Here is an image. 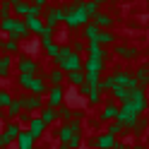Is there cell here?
<instances>
[{
	"mask_svg": "<svg viewBox=\"0 0 149 149\" xmlns=\"http://www.w3.org/2000/svg\"><path fill=\"white\" fill-rule=\"evenodd\" d=\"M91 19V17L87 15L84 10V0H72V5L65 7V17H63V22L68 29H82L87 22Z\"/></svg>",
	"mask_w": 149,
	"mask_h": 149,
	"instance_id": "obj_1",
	"label": "cell"
},
{
	"mask_svg": "<svg viewBox=\"0 0 149 149\" xmlns=\"http://www.w3.org/2000/svg\"><path fill=\"white\" fill-rule=\"evenodd\" d=\"M82 55H77V53H72V48L68 43L65 46H58V53H55V58H53V63H55V68L58 70H63V72H72V70H82Z\"/></svg>",
	"mask_w": 149,
	"mask_h": 149,
	"instance_id": "obj_2",
	"label": "cell"
},
{
	"mask_svg": "<svg viewBox=\"0 0 149 149\" xmlns=\"http://www.w3.org/2000/svg\"><path fill=\"white\" fill-rule=\"evenodd\" d=\"M17 84H19L26 94H36V96H43L48 84H46L43 74H17Z\"/></svg>",
	"mask_w": 149,
	"mask_h": 149,
	"instance_id": "obj_3",
	"label": "cell"
},
{
	"mask_svg": "<svg viewBox=\"0 0 149 149\" xmlns=\"http://www.w3.org/2000/svg\"><path fill=\"white\" fill-rule=\"evenodd\" d=\"M120 104H123V101H120ZM125 104H127L130 108H132L137 116H142L144 111H147V89H142V87H135L132 91H130V96L125 99Z\"/></svg>",
	"mask_w": 149,
	"mask_h": 149,
	"instance_id": "obj_4",
	"label": "cell"
},
{
	"mask_svg": "<svg viewBox=\"0 0 149 149\" xmlns=\"http://www.w3.org/2000/svg\"><path fill=\"white\" fill-rule=\"evenodd\" d=\"M43 24L46 26H51V29H55L60 22H63V17H65V5H55V7H43Z\"/></svg>",
	"mask_w": 149,
	"mask_h": 149,
	"instance_id": "obj_5",
	"label": "cell"
},
{
	"mask_svg": "<svg viewBox=\"0 0 149 149\" xmlns=\"http://www.w3.org/2000/svg\"><path fill=\"white\" fill-rule=\"evenodd\" d=\"M137 118H139V116H137L135 111H132V108H130V106L125 104V101L118 106V116H116V123H120V125H123L125 130H130V127H132V125L137 123Z\"/></svg>",
	"mask_w": 149,
	"mask_h": 149,
	"instance_id": "obj_6",
	"label": "cell"
},
{
	"mask_svg": "<svg viewBox=\"0 0 149 149\" xmlns=\"http://www.w3.org/2000/svg\"><path fill=\"white\" fill-rule=\"evenodd\" d=\"M113 77V87H127V89H135L137 82L132 77V70H125V68H118L116 72H111Z\"/></svg>",
	"mask_w": 149,
	"mask_h": 149,
	"instance_id": "obj_7",
	"label": "cell"
},
{
	"mask_svg": "<svg viewBox=\"0 0 149 149\" xmlns=\"http://www.w3.org/2000/svg\"><path fill=\"white\" fill-rule=\"evenodd\" d=\"M17 70L22 74H41V65L36 63L31 55H19V58H17Z\"/></svg>",
	"mask_w": 149,
	"mask_h": 149,
	"instance_id": "obj_8",
	"label": "cell"
},
{
	"mask_svg": "<svg viewBox=\"0 0 149 149\" xmlns=\"http://www.w3.org/2000/svg\"><path fill=\"white\" fill-rule=\"evenodd\" d=\"M63 101H65V89H63V84L46 89V106L58 108V106H63Z\"/></svg>",
	"mask_w": 149,
	"mask_h": 149,
	"instance_id": "obj_9",
	"label": "cell"
},
{
	"mask_svg": "<svg viewBox=\"0 0 149 149\" xmlns=\"http://www.w3.org/2000/svg\"><path fill=\"white\" fill-rule=\"evenodd\" d=\"M22 104V111H26V113H34V111H41L43 108V99L36 96V94H24V96H17Z\"/></svg>",
	"mask_w": 149,
	"mask_h": 149,
	"instance_id": "obj_10",
	"label": "cell"
},
{
	"mask_svg": "<svg viewBox=\"0 0 149 149\" xmlns=\"http://www.w3.org/2000/svg\"><path fill=\"white\" fill-rule=\"evenodd\" d=\"M7 36L22 41V39H29L31 34H29V29H26V24H24L22 17H15V15H12V26H10V34H7Z\"/></svg>",
	"mask_w": 149,
	"mask_h": 149,
	"instance_id": "obj_11",
	"label": "cell"
},
{
	"mask_svg": "<svg viewBox=\"0 0 149 149\" xmlns=\"http://www.w3.org/2000/svg\"><path fill=\"white\" fill-rule=\"evenodd\" d=\"M104 70H106V60H101V58L87 55V60H82V72H96V74H101Z\"/></svg>",
	"mask_w": 149,
	"mask_h": 149,
	"instance_id": "obj_12",
	"label": "cell"
},
{
	"mask_svg": "<svg viewBox=\"0 0 149 149\" xmlns=\"http://www.w3.org/2000/svg\"><path fill=\"white\" fill-rule=\"evenodd\" d=\"M116 142H118V137L108 135V132H101V135H96L94 139H91V144H89V147H96V149H113Z\"/></svg>",
	"mask_w": 149,
	"mask_h": 149,
	"instance_id": "obj_13",
	"label": "cell"
},
{
	"mask_svg": "<svg viewBox=\"0 0 149 149\" xmlns=\"http://www.w3.org/2000/svg\"><path fill=\"white\" fill-rule=\"evenodd\" d=\"M113 53L120 55V58H125V60H135V58H139V48H137V46H123V43H116V46H113Z\"/></svg>",
	"mask_w": 149,
	"mask_h": 149,
	"instance_id": "obj_14",
	"label": "cell"
},
{
	"mask_svg": "<svg viewBox=\"0 0 149 149\" xmlns=\"http://www.w3.org/2000/svg\"><path fill=\"white\" fill-rule=\"evenodd\" d=\"M26 132H29V135L34 137V142H36V139H39V137L46 132L43 120H41V118H36V116H31V118H29V123H26Z\"/></svg>",
	"mask_w": 149,
	"mask_h": 149,
	"instance_id": "obj_15",
	"label": "cell"
},
{
	"mask_svg": "<svg viewBox=\"0 0 149 149\" xmlns=\"http://www.w3.org/2000/svg\"><path fill=\"white\" fill-rule=\"evenodd\" d=\"M84 51L91 55V58H101V60H108V51L104 46H99L96 41H84Z\"/></svg>",
	"mask_w": 149,
	"mask_h": 149,
	"instance_id": "obj_16",
	"label": "cell"
},
{
	"mask_svg": "<svg viewBox=\"0 0 149 149\" xmlns=\"http://www.w3.org/2000/svg\"><path fill=\"white\" fill-rule=\"evenodd\" d=\"M132 77H135V82H137V87L147 89V84H149V65L142 63V65H139V68L132 72Z\"/></svg>",
	"mask_w": 149,
	"mask_h": 149,
	"instance_id": "obj_17",
	"label": "cell"
},
{
	"mask_svg": "<svg viewBox=\"0 0 149 149\" xmlns=\"http://www.w3.org/2000/svg\"><path fill=\"white\" fill-rule=\"evenodd\" d=\"M43 79H46V84H48V87H58V84L65 82V72L58 70V68H51L48 74H43Z\"/></svg>",
	"mask_w": 149,
	"mask_h": 149,
	"instance_id": "obj_18",
	"label": "cell"
},
{
	"mask_svg": "<svg viewBox=\"0 0 149 149\" xmlns=\"http://www.w3.org/2000/svg\"><path fill=\"white\" fill-rule=\"evenodd\" d=\"M24 24H26V29H29V34H36V36H39L43 31V26H46L41 17H31V15L24 17Z\"/></svg>",
	"mask_w": 149,
	"mask_h": 149,
	"instance_id": "obj_19",
	"label": "cell"
},
{
	"mask_svg": "<svg viewBox=\"0 0 149 149\" xmlns=\"http://www.w3.org/2000/svg\"><path fill=\"white\" fill-rule=\"evenodd\" d=\"M91 22H94L99 29H111V26L116 24V19H113V17H111V15H106V12H101V10H99L94 17H91Z\"/></svg>",
	"mask_w": 149,
	"mask_h": 149,
	"instance_id": "obj_20",
	"label": "cell"
},
{
	"mask_svg": "<svg viewBox=\"0 0 149 149\" xmlns=\"http://www.w3.org/2000/svg\"><path fill=\"white\" fill-rule=\"evenodd\" d=\"M41 120H43V125L48 127V125H53L55 120H58V108H53V106H46L43 104V108H41V116H39Z\"/></svg>",
	"mask_w": 149,
	"mask_h": 149,
	"instance_id": "obj_21",
	"label": "cell"
},
{
	"mask_svg": "<svg viewBox=\"0 0 149 149\" xmlns=\"http://www.w3.org/2000/svg\"><path fill=\"white\" fill-rule=\"evenodd\" d=\"M17 149H36V144H34V137L26 132V130H19V135H17Z\"/></svg>",
	"mask_w": 149,
	"mask_h": 149,
	"instance_id": "obj_22",
	"label": "cell"
},
{
	"mask_svg": "<svg viewBox=\"0 0 149 149\" xmlns=\"http://www.w3.org/2000/svg\"><path fill=\"white\" fill-rule=\"evenodd\" d=\"M94 41H96L99 46H104V48H106V46H113V43H116V34L111 31V29H99V34H96Z\"/></svg>",
	"mask_w": 149,
	"mask_h": 149,
	"instance_id": "obj_23",
	"label": "cell"
},
{
	"mask_svg": "<svg viewBox=\"0 0 149 149\" xmlns=\"http://www.w3.org/2000/svg\"><path fill=\"white\" fill-rule=\"evenodd\" d=\"M0 51L7 53V55H17V53H19V41L12 39V36H7L5 41H0Z\"/></svg>",
	"mask_w": 149,
	"mask_h": 149,
	"instance_id": "obj_24",
	"label": "cell"
},
{
	"mask_svg": "<svg viewBox=\"0 0 149 149\" xmlns=\"http://www.w3.org/2000/svg\"><path fill=\"white\" fill-rule=\"evenodd\" d=\"M12 63H15V55H7V53L0 55V77H10Z\"/></svg>",
	"mask_w": 149,
	"mask_h": 149,
	"instance_id": "obj_25",
	"label": "cell"
},
{
	"mask_svg": "<svg viewBox=\"0 0 149 149\" xmlns=\"http://www.w3.org/2000/svg\"><path fill=\"white\" fill-rule=\"evenodd\" d=\"M116 116H118V106L113 104V101H108V104L104 106V111H101L99 120H104V123H111V120H116Z\"/></svg>",
	"mask_w": 149,
	"mask_h": 149,
	"instance_id": "obj_26",
	"label": "cell"
},
{
	"mask_svg": "<svg viewBox=\"0 0 149 149\" xmlns=\"http://www.w3.org/2000/svg\"><path fill=\"white\" fill-rule=\"evenodd\" d=\"M29 10H31V3H29V0H17V3L12 5L15 17H22V19H24L26 15H29Z\"/></svg>",
	"mask_w": 149,
	"mask_h": 149,
	"instance_id": "obj_27",
	"label": "cell"
},
{
	"mask_svg": "<svg viewBox=\"0 0 149 149\" xmlns=\"http://www.w3.org/2000/svg\"><path fill=\"white\" fill-rule=\"evenodd\" d=\"M65 82L72 87H79L82 82H84V72L82 70H72V72H65Z\"/></svg>",
	"mask_w": 149,
	"mask_h": 149,
	"instance_id": "obj_28",
	"label": "cell"
},
{
	"mask_svg": "<svg viewBox=\"0 0 149 149\" xmlns=\"http://www.w3.org/2000/svg\"><path fill=\"white\" fill-rule=\"evenodd\" d=\"M82 34H84V41H94V39H96V34H99V26L89 19L84 26H82Z\"/></svg>",
	"mask_w": 149,
	"mask_h": 149,
	"instance_id": "obj_29",
	"label": "cell"
},
{
	"mask_svg": "<svg viewBox=\"0 0 149 149\" xmlns=\"http://www.w3.org/2000/svg\"><path fill=\"white\" fill-rule=\"evenodd\" d=\"M19 130H22V127L17 125V123H7V125H5V132H3V135H5L7 139H10V142H15V139H17V135H19Z\"/></svg>",
	"mask_w": 149,
	"mask_h": 149,
	"instance_id": "obj_30",
	"label": "cell"
},
{
	"mask_svg": "<svg viewBox=\"0 0 149 149\" xmlns=\"http://www.w3.org/2000/svg\"><path fill=\"white\" fill-rule=\"evenodd\" d=\"M130 91H132V89H127V87H113V89H111V96H113L116 101H125L130 96Z\"/></svg>",
	"mask_w": 149,
	"mask_h": 149,
	"instance_id": "obj_31",
	"label": "cell"
},
{
	"mask_svg": "<svg viewBox=\"0 0 149 149\" xmlns=\"http://www.w3.org/2000/svg\"><path fill=\"white\" fill-rule=\"evenodd\" d=\"M22 113V104H19V99H12L10 101V106H7V118H17V116H19Z\"/></svg>",
	"mask_w": 149,
	"mask_h": 149,
	"instance_id": "obj_32",
	"label": "cell"
},
{
	"mask_svg": "<svg viewBox=\"0 0 149 149\" xmlns=\"http://www.w3.org/2000/svg\"><path fill=\"white\" fill-rule=\"evenodd\" d=\"M70 137H72L70 125H68V123H63L60 130H58V139H60V144H68V142H70Z\"/></svg>",
	"mask_w": 149,
	"mask_h": 149,
	"instance_id": "obj_33",
	"label": "cell"
},
{
	"mask_svg": "<svg viewBox=\"0 0 149 149\" xmlns=\"http://www.w3.org/2000/svg\"><path fill=\"white\" fill-rule=\"evenodd\" d=\"M111 89H113V77H111V74L101 77V79H99V91L104 94V91H111Z\"/></svg>",
	"mask_w": 149,
	"mask_h": 149,
	"instance_id": "obj_34",
	"label": "cell"
},
{
	"mask_svg": "<svg viewBox=\"0 0 149 149\" xmlns=\"http://www.w3.org/2000/svg\"><path fill=\"white\" fill-rule=\"evenodd\" d=\"M87 99H89L91 106H99V104H101V91H99V87H91V91L87 94Z\"/></svg>",
	"mask_w": 149,
	"mask_h": 149,
	"instance_id": "obj_35",
	"label": "cell"
},
{
	"mask_svg": "<svg viewBox=\"0 0 149 149\" xmlns=\"http://www.w3.org/2000/svg\"><path fill=\"white\" fill-rule=\"evenodd\" d=\"M68 149H79L82 147V132H72V137H70V142L65 144Z\"/></svg>",
	"mask_w": 149,
	"mask_h": 149,
	"instance_id": "obj_36",
	"label": "cell"
},
{
	"mask_svg": "<svg viewBox=\"0 0 149 149\" xmlns=\"http://www.w3.org/2000/svg\"><path fill=\"white\" fill-rule=\"evenodd\" d=\"M144 130H147V120H144L142 116H139V118H137V123H135L132 127H130V132H135V135H142Z\"/></svg>",
	"mask_w": 149,
	"mask_h": 149,
	"instance_id": "obj_37",
	"label": "cell"
},
{
	"mask_svg": "<svg viewBox=\"0 0 149 149\" xmlns=\"http://www.w3.org/2000/svg\"><path fill=\"white\" fill-rule=\"evenodd\" d=\"M106 132H108V135H113V137H118V135H123V132H125V127L120 125V123H116V120H111V125H108Z\"/></svg>",
	"mask_w": 149,
	"mask_h": 149,
	"instance_id": "obj_38",
	"label": "cell"
},
{
	"mask_svg": "<svg viewBox=\"0 0 149 149\" xmlns=\"http://www.w3.org/2000/svg\"><path fill=\"white\" fill-rule=\"evenodd\" d=\"M84 10H87V15H89V17H94V15L101 10V7H99L96 0H84Z\"/></svg>",
	"mask_w": 149,
	"mask_h": 149,
	"instance_id": "obj_39",
	"label": "cell"
},
{
	"mask_svg": "<svg viewBox=\"0 0 149 149\" xmlns=\"http://www.w3.org/2000/svg\"><path fill=\"white\" fill-rule=\"evenodd\" d=\"M12 15V5L10 0H0V19H5V17Z\"/></svg>",
	"mask_w": 149,
	"mask_h": 149,
	"instance_id": "obj_40",
	"label": "cell"
},
{
	"mask_svg": "<svg viewBox=\"0 0 149 149\" xmlns=\"http://www.w3.org/2000/svg\"><path fill=\"white\" fill-rule=\"evenodd\" d=\"M12 99H15V96H12L10 91H7V89H0V108H7Z\"/></svg>",
	"mask_w": 149,
	"mask_h": 149,
	"instance_id": "obj_41",
	"label": "cell"
},
{
	"mask_svg": "<svg viewBox=\"0 0 149 149\" xmlns=\"http://www.w3.org/2000/svg\"><path fill=\"white\" fill-rule=\"evenodd\" d=\"M41 46H43V51H46V55H48V58H55V53H58V43L46 41V43H41Z\"/></svg>",
	"mask_w": 149,
	"mask_h": 149,
	"instance_id": "obj_42",
	"label": "cell"
},
{
	"mask_svg": "<svg viewBox=\"0 0 149 149\" xmlns=\"http://www.w3.org/2000/svg\"><path fill=\"white\" fill-rule=\"evenodd\" d=\"M99 79H101V74H96V72H84V82H87V84L99 87Z\"/></svg>",
	"mask_w": 149,
	"mask_h": 149,
	"instance_id": "obj_43",
	"label": "cell"
},
{
	"mask_svg": "<svg viewBox=\"0 0 149 149\" xmlns=\"http://www.w3.org/2000/svg\"><path fill=\"white\" fill-rule=\"evenodd\" d=\"M70 48H72V53L82 55V53H84V41H72V43H70Z\"/></svg>",
	"mask_w": 149,
	"mask_h": 149,
	"instance_id": "obj_44",
	"label": "cell"
},
{
	"mask_svg": "<svg viewBox=\"0 0 149 149\" xmlns=\"http://www.w3.org/2000/svg\"><path fill=\"white\" fill-rule=\"evenodd\" d=\"M29 118H31V113H26V111H22V113L17 116L15 120H22V123H29Z\"/></svg>",
	"mask_w": 149,
	"mask_h": 149,
	"instance_id": "obj_45",
	"label": "cell"
},
{
	"mask_svg": "<svg viewBox=\"0 0 149 149\" xmlns=\"http://www.w3.org/2000/svg\"><path fill=\"white\" fill-rule=\"evenodd\" d=\"M31 5H34V7H41V10H43V7H48V0H31Z\"/></svg>",
	"mask_w": 149,
	"mask_h": 149,
	"instance_id": "obj_46",
	"label": "cell"
},
{
	"mask_svg": "<svg viewBox=\"0 0 149 149\" xmlns=\"http://www.w3.org/2000/svg\"><path fill=\"white\" fill-rule=\"evenodd\" d=\"M7 147H10V139L5 135H0V149H7Z\"/></svg>",
	"mask_w": 149,
	"mask_h": 149,
	"instance_id": "obj_47",
	"label": "cell"
},
{
	"mask_svg": "<svg viewBox=\"0 0 149 149\" xmlns=\"http://www.w3.org/2000/svg\"><path fill=\"white\" fill-rule=\"evenodd\" d=\"M113 149H130V144H125V142H116Z\"/></svg>",
	"mask_w": 149,
	"mask_h": 149,
	"instance_id": "obj_48",
	"label": "cell"
},
{
	"mask_svg": "<svg viewBox=\"0 0 149 149\" xmlns=\"http://www.w3.org/2000/svg\"><path fill=\"white\" fill-rule=\"evenodd\" d=\"M130 149H147V147H144V144H139V142H137V144H130Z\"/></svg>",
	"mask_w": 149,
	"mask_h": 149,
	"instance_id": "obj_49",
	"label": "cell"
},
{
	"mask_svg": "<svg viewBox=\"0 0 149 149\" xmlns=\"http://www.w3.org/2000/svg\"><path fill=\"white\" fill-rule=\"evenodd\" d=\"M60 149H68V147H65V144H60Z\"/></svg>",
	"mask_w": 149,
	"mask_h": 149,
	"instance_id": "obj_50",
	"label": "cell"
},
{
	"mask_svg": "<svg viewBox=\"0 0 149 149\" xmlns=\"http://www.w3.org/2000/svg\"><path fill=\"white\" fill-rule=\"evenodd\" d=\"M89 149H96V147H89Z\"/></svg>",
	"mask_w": 149,
	"mask_h": 149,
	"instance_id": "obj_51",
	"label": "cell"
}]
</instances>
